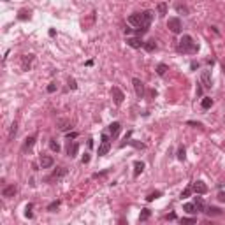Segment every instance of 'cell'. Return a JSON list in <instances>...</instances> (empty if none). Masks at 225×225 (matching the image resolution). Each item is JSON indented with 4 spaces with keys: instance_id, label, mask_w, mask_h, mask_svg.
Returning <instances> with one entry per match:
<instances>
[{
    "instance_id": "1",
    "label": "cell",
    "mask_w": 225,
    "mask_h": 225,
    "mask_svg": "<svg viewBox=\"0 0 225 225\" xmlns=\"http://www.w3.org/2000/svg\"><path fill=\"white\" fill-rule=\"evenodd\" d=\"M178 48H179V51H183V53H197L199 46H197V42H194V39H192L190 35H183Z\"/></svg>"
},
{
    "instance_id": "2",
    "label": "cell",
    "mask_w": 225,
    "mask_h": 225,
    "mask_svg": "<svg viewBox=\"0 0 225 225\" xmlns=\"http://www.w3.org/2000/svg\"><path fill=\"white\" fill-rule=\"evenodd\" d=\"M167 28L172 32V34H179L181 32V21H179V18H169L167 21Z\"/></svg>"
},
{
    "instance_id": "3",
    "label": "cell",
    "mask_w": 225,
    "mask_h": 225,
    "mask_svg": "<svg viewBox=\"0 0 225 225\" xmlns=\"http://www.w3.org/2000/svg\"><path fill=\"white\" fill-rule=\"evenodd\" d=\"M109 149H111V141H109L107 135H102V142H100V146H98V155L104 157V155H107Z\"/></svg>"
},
{
    "instance_id": "4",
    "label": "cell",
    "mask_w": 225,
    "mask_h": 225,
    "mask_svg": "<svg viewBox=\"0 0 225 225\" xmlns=\"http://www.w3.org/2000/svg\"><path fill=\"white\" fill-rule=\"evenodd\" d=\"M111 93H112V98H114V104H116V105H120L121 102H123V98H125V95H123V91L120 90L118 86H112Z\"/></svg>"
},
{
    "instance_id": "5",
    "label": "cell",
    "mask_w": 225,
    "mask_h": 225,
    "mask_svg": "<svg viewBox=\"0 0 225 225\" xmlns=\"http://www.w3.org/2000/svg\"><path fill=\"white\" fill-rule=\"evenodd\" d=\"M141 16H142L141 28H146V30H148L149 23H151V20H153V13H151V11H144V13H141Z\"/></svg>"
},
{
    "instance_id": "6",
    "label": "cell",
    "mask_w": 225,
    "mask_h": 225,
    "mask_svg": "<svg viewBox=\"0 0 225 225\" xmlns=\"http://www.w3.org/2000/svg\"><path fill=\"white\" fill-rule=\"evenodd\" d=\"M192 190L195 192L197 195H202V194L208 192V186H206L204 181H195V183H192Z\"/></svg>"
},
{
    "instance_id": "7",
    "label": "cell",
    "mask_w": 225,
    "mask_h": 225,
    "mask_svg": "<svg viewBox=\"0 0 225 225\" xmlns=\"http://www.w3.org/2000/svg\"><path fill=\"white\" fill-rule=\"evenodd\" d=\"M132 84H134V90H135V95L141 98L142 95H144V84L141 83V79H137V77H134L132 79Z\"/></svg>"
},
{
    "instance_id": "8",
    "label": "cell",
    "mask_w": 225,
    "mask_h": 225,
    "mask_svg": "<svg viewBox=\"0 0 225 225\" xmlns=\"http://www.w3.org/2000/svg\"><path fill=\"white\" fill-rule=\"evenodd\" d=\"M53 164H55L53 157H49V155H42V157H41V167H42V169L53 167Z\"/></svg>"
},
{
    "instance_id": "9",
    "label": "cell",
    "mask_w": 225,
    "mask_h": 225,
    "mask_svg": "<svg viewBox=\"0 0 225 225\" xmlns=\"http://www.w3.org/2000/svg\"><path fill=\"white\" fill-rule=\"evenodd\" d=\"M201 81H202L204 88H209V86H211V72H209V70H202V74H201Z\"/></svg>"
},
{
    "instance_id": "10",
    "label": "cell",
    "mask_w": 225,
    "mask_h": 225,
    "mask_svg": "<svg viewBox=\"0 0 225 225\" xmlns=\"http://www.w3.org/2000/svg\"><path fill=\"white\" fill-rule=\"evenodd\" d=\"M127 44H128L130 48H134V49H139V48L144 46V42L141 41V39H137V37H130V39H127Z\"/></svg>"
},
{
    "instance_id": "11",
    "label": "cell",
    "mask_w": 225,
    "mask_h": 225,
    "mask_svg": "<svg viewBox=\"0 0 225 225\" xmlns=\"http://www.w3.org/2000/svg\"><path fill=\"white\" fill-rule=\"evenodd\" d=\"M141 21H142L141 13H135V14H132V16H128V23L134 25V27H141Z\"/></svg>"
},
{
    "instance_id": "12",
    "label": "cell",
    "mask_w": 225,
    "mask_h": 225,
    "mask_svg": "<svg viewBox=\"0 0 225 225\" xmlns=\"http://www.w3.org/2000/svg\"><path fill=\"white\" fill-rule=\"evenodd\" d=\"M120 128H121V125H120L118 121H112L111 125H109V132H111V135H112V137H118Z\"/></svg>"
},
{
    "instance_id": "13",
    "label": "cell",
    "mask_w": 225,
    "mask_h": 225,
    "mask_svg": "<svg viewBox=\"0 0 225 225\" xmlns=\"http://www.w3.org/2000/svg\"><path fill=\"white\" fill-rule=\"evenodd\" d=\"M14 194H16V186L14 185H9V186H6L2 190V195L4 197H14Z\"/></svg>"
},
{
    "instance_id": "14",
    "label": "cell",
    "mask_w": 225,
    "mask_h": 225,
    "mask_svg": "<svg viewBox=\"0 0 225 225\" xmlns=\"http://www.w3.org/2000/svg\"><path fill=\"white\" fill-rule=\"evenodd\" d=\"M77 149H79V144H77V142H72V144H69V148H67V153H69L70 158H72V157H76Z\"/></svg>"
},
{
    "instance_id": "15",
    "label": "cell",
    "mask_w": 225,
    "mask_h": 225,
    "mask_svg": "<svg viewBox=\"0 0 225 225\" xmlns=\"http://www.w3.org/2000/svg\"><path fill=\"white\" fill-rule=\"evenodd\" d=\"M65 174H67V169H65V167H60L58 171H55V172H53L51 179H60V178H63Z\"/></svg>"
},
{
    "instance_id": "16",
    "label": "cell",
    "mask_w": 225,
    "mask_h": 225,
    "mask_svg": "<svg viewBox=\"0 0 225 225\" xmlns=\"http://www.w3.org/2000/svg\"><path fill=\"white\" fill-rule=\"evenodd\" d=\"M34 142H35V135L27 137V139H25V144H23V149H25V151H27V149H30V148L34 146Z\"/></svg>"
},
{
    "instance_id": "17",
    "label": "cell",
    "mask_w": 225,
    "mask_h": 225,
    "mask_svg": "<svg viewBox=\"0 0 225 225\" xmlns=\"http://www.w3.org/2000/svg\"><path fill=\"white\" fill-rule=\"evenodd\" d=\"M142 169H144V164L142 162H135L134 164V176H139L142 172Z\"/></svg>"
},
{
    "instance_id": "18",
    "label": "cell",
    "mask_w": 225,
    "mask_h": 225,
    "mask_svg": "<svg viewBox=\"0 0 225 225\" xmlns=\"http://www.w3.org/2000/svg\"><path fill=\"white\" fill-rule=\"evenodd\" d=\"M58 128H60V130H67V128H70V121L69 120H60V121H58Z\"/></svg>"
},
{
    "instance_id": "19",
    "label": "cell",
    "mask_w": 225,
    "mask_h": 225,
    "mask_svg": "<svg viewBox=\"0 0 225 225\" xmlns=\"http://www.w3.org/2000/svg\"><path fill=\"white\" fill-rule=\"evenodd\" d=\"M206 213H208V215H209V216H218V215H220V213H222V211L218 209V208H213V206H209V208H208V209H206Z\"/></svg>"
},
{
    "instance_id": "20",
    "label": "cell",
    "mask_w": 225,
    "mask_h": 225,
    "mask_svg": "<svg viewBox=\"0 0 225 225\" xmlns=\"http://www.w3.org/2000/svg\"><path fill=\"white\" fill-rule=\"evenodd\" d=\"M142 48L146 49V51H153L155 48H157V42L155 41H148V42H144V46Z\"/></svg>"
},
{
    "instance_id": "21",
    "label": "cell",
    "mask_w": 225,
    "mask_h": 225,
    "mask_svg": "<svg viewBox=\"0 0 225 225\" xmlns=\"http://www.w3.org/2000/svg\"><path fill=\"white\" fill-rule=\"evenodd\" d=\"M211 105H213V98L204 97V98H202V109H209Z\"/></svg>"
},
{
    "instance_id": "22",
    "label": "cell",
    "mask_w": 225,
    "mask_h": 225,
    "mask_svg": "<svg viewBox=\"0 0 225 225\" xmlns=\"http://www.w3.org/2000/svg\"><path fill=\"white\" fill-rule=\"evenodd\" d=\"M194 206H195V213H199V211H204V202L201 201V199H195Z\"/></svg>"
},
{
    "instance_id": "23",
    "label": "cell",
    "mask_w": 225,
    "mask_h": 225,
    "mask_svg": "<svg viewBox=\"0 0 225 225\" xmlns=\"http://www.w3.org/2000/svg\"><path fill=\"white\" fill-rule=\"evenodd\" d=\"M149 215H151L149 209H142V213L139 215V222H146L148 218H149Z\"/></svg>"
},
{
    "instance_id": "24",
    "label": "cell",
    "mask_w": 225,
    "mask_h": 225,
    "mask_svg": "<svg viewBox=\"0 0 225 225\" xmlns=\"http://www.w3.org/2000/svg\"><path fill=\"white\" fill-rule=\"evenodd\" d=\"M34 60V56L32 55H28V56H23V69L27 70L28 69V65H30V62Z\"/></svg>"
},
{
    "instance_id": "25",
    "label": "cell",
    "mask_w": 225,
    "mask_h": 225,
    "mask_svg": "<svg viewBox=\"0 0 225 225\" xmlns=\"http://www.w3.org/2000/svg\"><path fill=\"white\" fill-rule=\"evenodd\" d=\"M49 148H51V151H56V153L60 151V144H58V142H56L55 139L49 141Z\"/></svg>"
},
{
    "instance_id": "26",
    "label": "cell",
    "mask_w": 225,
    "mask_h": 225,
    "mask_svg": "<svg viewBox=\"0 0 225 225\" xmlns=\"http://www.w3.org/2000/svg\"><path fill=\"white\" fill-rule=\"evenodd\" d=\"M158 14H160V16H165V14H167V6H165L164 2L158 4Z\"/></svg>"
},
{
    "instance_id": "27",
    "label": "cell",
    "mask_w": 225,
    "mask_h": 225,
    "mask_svg": "<svg viewBox=\"0 0 225 225\" xmlns=\"http://www.w3.org/2000/svg\"><path fill=\"white\" fill-rule=\"evenodd\" d=\"M157 72H158V76H165V72H167V65L160 63V65L157 67Z\"/></svg>"
},
{
    "instance_id": "28",
    "label": "cell",
    "mask_w": 225,
    "mask_h": 225,
    "mask_svg": "<svg viewBox=\"0 0 225 225\" xmlns=\"http://www.w3.org/2000/svg\"><path fill=\"white\" fill-rule=\"evenodd\" d=\"M16 132H18V123L14 121L13 125H11V132H9V139H13L14 135H16Z\"/></svg>"
},
{
    "instance_id": "29",
    "label": "cell",
    "mask_w": 225,
    "mask_h": 225,
    "mask_svg": "<svg viewBox=\"0 0 225 225\" xmlns=\"http://www.w3.org/2000/svg\"><path fill=\"white\" fill-rule=\"evenodd\" d=\"M183 209L186 211V213H195V206H194V204H185V206H183Z\"/></svg>"
},
{
    "instance_id": "30",
    "label": "cell",
    "mask_w": 225,
    "mask_h": 225,
    "mask_svg": "<svg viewBox=\"0 0 225 225\" xmlns=\"http://www.w3.org/2000/svg\"><path fill=\"white\" fill-rule=\"evenodd\" d=\"M160 195H162L160 192H153V194H149V195L146 197V201H149V202H151V201H155V199H158Z\"/></svg>"
},
{
    "instance_id": "31",
    "label": "cell",
    "mask_w": 225,
    "mask_h": 225,
    "mask_svg": "<svg viewBox=\"0 0 225 225\" xmlns=\"http://www.w3.org/2000/svg\"><path fill=\"white\" fill-rule=\"evenodd\" d=\"M192 192H194V190H192V186L185 188V190H183V194H181V199H186V197H188L190 194H192Z\"/></svg>"
},
{
    "instance_id": "32",
    "label": "cell",
    "mask_w": 225,
    "mask_h": 225,
    "mask_svg": "<svg viewBox=\"0 0 225 225\" xmlns=\"http://www.w3.org/2000/svg\"><path fill=\"white\" fill-rule=\"evenodd\" d=\"M58 206H60V201H55V202H51V204L48 206V211H55Z\"/></svg>"
},
{
    "instance_id": "33",
    "label": "cell",
    "mask_w": 225,
    "mask_h": 225,
    "mask_svg": "<svg viewBox=\"0 0 225 225\" xmlns=\"http://www.w3.org/2000/svg\"><path fill=\"white\" fill-rule=\"evenodd\" d=\"M32 208H34L32 204H28L27 206V209H25V216L27 218H32Z\"/></svg>"
},
{
    "instance_id": "34",
    "label": "cell",
    "mask_w": 225,
    "mask_h": 225,
    "mask_svg": "<svg viewBox=\"0 0 225 225\" xmlns=\"http://www.w3.org/2000/svg\"><path fill=\"white\" fill-rule=\"evenodd\" d=\"M176 11H178V13H188V9H186V7L185 6H181V4H178V6H176Z\"/></svg>"
},
{
    "instance_id": "35",
    "label": "cell",
    "mask_w": 225,
    "mask_h": 225,
    "mask_svg": "<svg viewBox=\"0 0 225 225\" xmlns=\"http://www.w3.org/2000/svg\"><path fill=\"white\" fill-rule=\"evenodd\" d=\"M178 158H179V160H185V148H179V149H178Z\"/></svg>"
},
{
    "instance_id": "36",
    "label": "cell",
    "mask_w": 225,
    "mask_h": 225,
    "mask_svg": "<svg viewBox=\"0 0 225 225\" xmlns=\"http://www.w3.org/2000/svg\"><path fill=\"white\" fill-rule=\"evenodd\" d=\"M18 18H20V20H27V18H30V13H27V11H21Z\"/></svg>"
},
{
    "instance_id": "37",
    "label": "cell",
    "mask_w": 225,
    "mask_h": 225,
    "mask_svg": "<svg viewBox=\"0 0 225 225\" xmlns=\"http://www.w3.org/2000/svg\"><path fill=\"white\" fill-rule=\"evenodd\" d=\"M195 218H183V223H195Z\"/></svg>"
},
{
    "instance_id": "38",
    "label": "cell",
    "mask_w": 225,
    "mask_h": 225,
    "mask_svg": "<svg viewBox=\"0 0 225 225\" xmlns=\"http://www.w3.org/2000/svg\"><path fill=\"white\" fill-rule=\"evenodd\" d=\"M55 90H56V83H51V84L48 86V91H49V93H53Z\"/></svg>"
},
{
    "instance_id": "39",
    "label": "cell",
    "mask_w": 225,
    "mask_h": 225,
    "mask_svg": "<svg viewBox=\"0 0 225 225\" xmlns=\"http://www.w3.org/2000/svg\"><path fill=\"white\" fill-rule=\"evenodd\" d=\"M218 201H220V202H225V192H220V194H218Z\"/></svg>"
},
{
    "instance_id": "40",
    "label": "cell",
    "mask_w": 225,
    "mask_h": 225,
    "mask_svg": "<svg viewBox=\"0 0 225 225\" xmlns=\"http://www.w3.org/2000/svg\"><path fill=\"white\" fill-rule=\"evenodd\" d=\"M69 86L72 88V90H76V86H77V84H76V81H74V79H69Z\"/></svg>"
},
{
    "instance_id": "41",
    "label": "cell",
    "mask_w": 225,
    "mask_h": 225,
    "mask_svg": "<svg viewBox=\"0 0 225 225\" xmlns=\"http://www.w3.org/2000/svg\"><path fill=\"white\" fill-rule=\"evenodd\" d=\"M76 137H77L76 132H72V134H69V135H67V139H69V141H70V139H76Z\"/></svg>"
},
{
    "instance_id": "42",
    "label": "cell",
    "mask_w": 225,
    "mask_h": 225,
    "mask_svg": "<svg viewBox=\"0 0 225 225\" xmlns=\"http://www.w3.org/2000/svg\"><path fill=\"white\" fill-rule=\"evenodd\" d=\"M88 162H90V157H88V155H84V157H83V164H88Z\"/></svg>"
},
{
    "instance_id": "43",
    "label": "cell",
    "mask_w": 225,
    "mask_h": 225,
    "mask_svg": "<svg viewBox=\"0 0 225 225\" xmlns=\"http://www.w3.org/2000/svg\"><path fill=\"white\" fill-rule=\"evenodd\" d=\"M165 218H167V220H174V218H176V215H174V213H171V215H167Z\"/></svg>"
},
{
    "instance_id": "44",
    "label": "cell",
    "mask_w": 225,
    "mask_h": 225,
    "mask_svg": "<svg viewBox=\"0 0 225 225\" xmlns=\"http://www.w3.org/2000/svg\"><path fill=\"white\" fill-rule=\"evenodd\" d=\"M188 125H192V127H201V123H194V121H188Z\"/></svg>"
},
{
    "instance_id": "45",
    "label": "cell",
    "mask_w": 225,
    "mask_h": 225,
    "mask_svg": "<svg viewBox=\"0 0 225 225\" xmlns=\"http://www.w3.org/2000/svg\"><path fill=\"white\" fill-rule=\"evenodd\" d=\"M223 72H225V67H223Z\"/></svg>"
}]
</instances>
